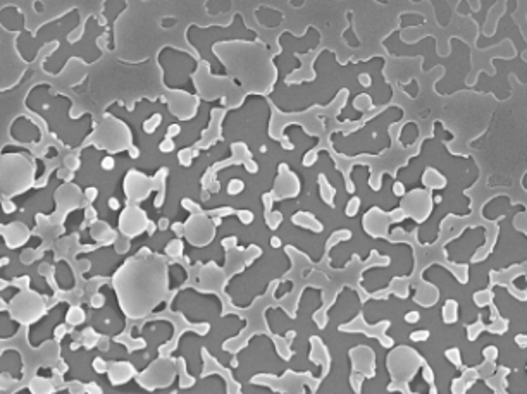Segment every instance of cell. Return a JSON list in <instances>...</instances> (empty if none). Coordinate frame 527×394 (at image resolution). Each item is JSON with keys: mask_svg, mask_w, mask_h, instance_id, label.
I'll return each instance as SVG.
<instances>
[{"mask_svg": "<svg viewBox=\"0 0 527 394\" xmlns=\"http://www.w3.org/2000/svg\"><path fill=\"white\" fill-rule=\"evenodd\" d=\"M33 167L23 155L0 157V193L4 196L18 195L31 186Z\"/></svg>", "mask_w": 527, "mask_h": 394, "instance_id": "obj_1", "label": "cell"}, {"mask_svg": "<svg viewBox=\"0 0 527 394\" xmlns=\"http://www.w3.org/2000/svg\"><path fill=\"white\" fill-rule=\"evenodd\" d=\"M83 312L79 310V308H72V310L70 312V317H67V320H70L71 324H79L83 322Z\"/></svg>", "mask_w": 527, "mask_h": 394, "instance_id": "obj_2", "label": "cell"}, {"mask_svg": "<svg viewBox=\"0 0 527 394\" xmlns=\"http://www.w3.org/2000/svg\"><path fill=\"white\" fill-rule=\"evenodd\" d=\"M102 167L107 169V171H111V169L114 167V160H112L111 157H107V159L102 160Z\"/></svg>", "mask_w": 527, "mask_h": 394, "instance_id": "obj_3", "label": "cell"}, {"mask_svg": "<svg viewBox=\"0 0 527 394\" xmlns=\"http://www.w3.org/2000/svg\"><path fill=\"white\" fill-rule=\"evenodd\" d=\"M87 196L90 200H94L95 196H96V190H95V188H88V190H87Z\"/></svg>", "mask_w": 527, "mask_h": 394, "instance_id": "obj_4", "label": "cell"}, {"mask_svg": "<svg viewBox=\"0 0 527 394\" xmlns=\"http://www.w3.org/2000/svg\"><path fill=\"white\" fill-rule=\"evenodd\" d=\"M109 205H111V208H119V202L116 198H112L111 202H109Z\"/></svg>", "mask_w": 527, "mask_h": 394, "instance_id": "obj_5", "label": "cell"}]
</instances>
